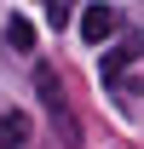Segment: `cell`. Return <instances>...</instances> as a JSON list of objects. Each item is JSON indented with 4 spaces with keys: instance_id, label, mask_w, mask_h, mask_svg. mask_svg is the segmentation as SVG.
<instances>
[{
    "instance_id": "6da1fadb",
    "label": "cell",
    "mask_w": 144,
    "mask_h": 149,
    "mask_svg": "<svg viewBox=\"0 0 144 149\" xmlns=\"http://www.w3.org/2000/svg\"><path fill=\"white\" fill-rule=\"evenodd\" d=\"M35 92H40V103H46V115H52V126L64 132V143H81V126H75V115H69V97H64V80L52 74V63H40L35 69Z\"/></svg>"
},
{
    "instance_id": "7a4b0ae2",
    "label": "cell",
    "mask_w": 144,
    "mask_h": 149,
    "mask_svg": "<svg viewBox=\"0 0 144 149\" xmlns=\"http://www.w3.org/2000/svg\"><path fill=\"white\" fill-rule=\"evenodd\" d=\"M115 29H121V12H115V6H104V0L81 12V40H87V46H104Z\"/></svg>"
},
{
    "instance_id": "3957f363",
    "label": "cell",
    "mask_w": 144,
    "mask_h": 149,
    "mask_svg": "<svg viewBox=\"0 0 144 149\" xmlns=\"http://www.w3.org/2000/svg\"><path fill=\"white\" fill-rule=\"evenodd\" d=\"M138 52H144V29L121 35V46H115V52H104V63H98V74H104V86H115V80H121V69H127V63H133Z\"/></svg>"
},
{
    "instance_id": "277c9868",
    "label": "cell",
    "mask_w": 144,
    "mask_h": 149,
    "mask_svg": "<svg viewBox=\"0 0 144 149\" xmlns=\"http://www.w3.org/2000/svg\"><path fill=\"white\" fill-rule=\"evenodd\" d=\"M29 115L23 109H0V149H29Z\"/></svg>"
},
{
    "instance_id": "5b68a950",
    "label": "cell",
    "mask_w": 144,
    "mask_h": 149,
    "mask_svg": "<svg viewBox=\"0 0 144 149\" xmlns=\"http://www.w3.org/2000/svg\"><path fill=\"white\" fill-rule=\"evenodd\" d=\"M6 46H12V52H35V23L12 12V17H6Z\"/></svg>"
}]
</instances>
